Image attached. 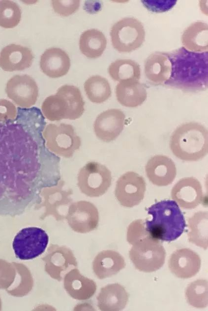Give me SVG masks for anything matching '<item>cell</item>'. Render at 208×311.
Returning <instances> with one entry per match:
<instances>
[{
    "label": "cell",
    "mask_w": 208,
    "mask_h": 311,
    "mask_svg": "<svg viewBox=\"0 0 208 311\" xmlns=\"http://www.w3.org/2000/svg\"><path fill=\"white\" fill-rule=\"evenodd\" d=\"M58 159L37 136L0 133V216L23 214L59 181Z\"/></svg>",
    "instance_id": "6da1fadb"
},
{
    "label": "cell",
    "mask_w": 208,
    "mask_h": 311,
    "mask_svg": "<svg viewBox=\"0 0 208 311\" xmlns=\"http://www.w3.org/2000/svg\"><path fill=\"white\" fill-rule=\"evenodd\" d=\"M172 66L168 87L185 92L205 90L208 81V52H193L183 47L167 52Z\"/></svg>",
    "instance_id": "7a4b0ae2"
},
{
    "label": "cell",
    "mask_w": 208,
    "mask_h": 311,
    "mask_svg": "<svg viewBox=\"0 0 208 311\" xmlns=\"http://www.w3.org/2000/svg\"><path fill=\"white\" fill-rule=\"evenodd\" d=\"M145 171L149 180L154 185L165 186L174 181L177 169L175 163L164 155H155L147 162Z\"/></svg>",
    "instance_id": "e0dca14e"
},
{
    "label": "cell",
    "mask_w": 208,
    "mask_h": 311,
    "mask_svg": "<svg viewBox=\"0 0 208 311\" xmlns=\"http://www.w3.org/2000/svg\"><path fill=\"white\" fill-rule=\"evenodd\" d=\"M49 242L47 233L42 229L29 227L21 229L15 236L12 248L16 257L30 260L42 255Z\"/></svg>",
    "instance_id": "9c48e42d"
},
{
    "label": "cell",
    "mask_w": 208,
    "mask_h": 311,
    "mask_svg": "<svg viewBox=\"0 0 208 311\" xmlns=\"http://www.w3.org/2000/svg\"><path fill=\"white\" fill-rule=\"evenodd\" d=\"M108 71L111 78L119 82L126 80H139L141 77L139 64L130 59L115 60L110 64Z\"/></svg>",
    "instance_id": "f1b7e54d"
},
{
    "label": "cell",
    "mask_w": 208,
    "mask_h": 311,
    "mask_svg": "<svg viewBox=\"0 0 208 311\" xmlns=\"http://www.w3.org/2000/svg\"><path fill=\"white\" fill-rule=\"evenodd\" d=\"M34 55L28 47L11 44L0 52V67L5 71H22L30 67Z\"/></svg>",
    "instance_id": "d6986e66"
},
{
    "label": "cell",
    "mask_w": 208,
    "mask_h": 311,
    "mask_svg": "<svg viewBox=\"0 0 208 311\" xmlns=\"http://www.w3.org/2000/svg\"><path fill=\"white\" fill-rule=\"evenodd\" d=\"M170 147L174 155L182 160H199L208 154V130L197 122L182 124L172 134Z\"/></svg>",
    "instance_id": "277c9868"
},
{
    "label": "cell",
    "mask_w": 208,
    "mask_h": 311,
    "mask_svg": "<svg viewBox=\"0 0 208 311\" xmlns=\"http://www.w3.org/2000/svg\"><path fill=\"white\" fill-rule=\"evenodd\" d=\"M169 268L176 277L188 279L194 276L201 267L199 256L188 248L179 249L174 251L168 261Z\"/></svg>",
    "instance_id": "2e32d148"
},
{
    "label": "cell",
    "mask_w": 208,
    "mask_h": 311,
    "mask_svg": "<svg viewBox=\"0 0 208 311\" xmlns=\"http://www.w3.org/2000/svg\"><path fill=\"white\" fill-rule=\"evenodd\" d=\"M177 0H142L141 2L149 11L154 13H162L172 9Z\"/></svg>",
    "instance_id": "e575fe53"
},
{
    "label": "cell",
    "mask_w": 208,
    "mask_h": 311,
    "mask_svg": "<svg viewBox=\"0 0 208 311\" xmlns=\"http://www.w3.org/2000/svg\"><path fill=\"white\" fill-rule=\"evenodd\" d=\"M16 113V108L12 103L5 99H0V121L14 119Z\"/></svg>",
    "instance_id": "d590c367"
},
{
    "label": "cell",
    "mask_w": 208,
    "mask_h": 311,
    "mask_svg": "<svg viewBox=\"0 0 208 311\" xmlns=\"http://www.w3.org/2000/svg\"><path fill=\"white\" fill-rule=\"evenodd\" d=\"M171 69L167 52H155L151 53L145 62L146 77L154 85L164 84L170 77Z\"/></svg>",
    "instance_id": "7402d4cb"
},
{
    "label": "cell",
    "mask_w": 208,
    "mask_h": 311,
    "mask_svg": "<svg viewBox=\"0 0 208 311\" xmlns=\"http://www.w3.org/2000/svg\"><path fill=\"white\" fill-rule=\"evenodd\" d=\"M40 68L42 72L51 78H58L67 74L70 67L68 54L59 48L46 50L40 56Z\"/></svg>",
    "instance_id": "ffe728a7"
},
{
    "label": "cell",
    "mask_w": 208,
    "mask_h": 311,
    "mask_svg": "<svg viewBox=\"0 0 208 311\" xmlns=\"http://www.w3.org/2000/svg\"><path fill=\"white\" fill-rule=\"evenodd\" d=\"M110 170L104 165L96 162H89L80 171L78 181L80 184H87L88 191L86 193L91 197L103 195L111 183Z\"/></svg>",
    "instance_id": "7c38bea8"
},
{
    "label": "cell",
    "mask_w": 208,
    "mask_h": 311,
    "mask_svg": "<svg viewBox=\"0 0 208 311\" xmlns=\"http://www.w3.org/2000/svg\"><path fill=\"white\" fill-rule=\"evenodd\" d=\"M151 220H146V229L150 235L157 240L171 242L183 233L186 227L184 216L177 203L162 200L148 208Z\"/></svg>",
    "instance_id": "3957f363"
},
{
    "label": "cell",
    "mask_w": 208,
    "mask_h": 311,
    "mask_svg": "<svg viewBox=\"0 0 208 311\" xmlns=\"http://www.w3.org/2000/svg\"><path fill=\"white\" fill-rule=\"evenodd\" d=\"M43 136L51 152L65 157L72 156L81 145L80 137L70 124H49L45 127Z\"/></svg>",
    "instance_id": "ba28073f"
},
{
    "label": "cell",
    "mask_w": 208,
    "mask_h": 311,
    "mask_svg": "<svg viewBox=\"0 0 208 311\" xmlns=\"http://www.w3.org/2000/svg\"><path fill=\"white\" fill-rule=\"evenodd\" d=\"M123 257L118 252L107 250L99 252L92 262V269L97 278L103 279L118 273L125 266Z\"/></svg>",
    "instance_id": "603a6c76"
},
{
    "label": "cell",
    "mask_w": 208,
    "mask_h": 311,
    "mask_svg": "<svg viewBox=\"0 0 208 311\" xmlns=\"http://www.w3.org/2000/svg\"><path fill=\"white\" fill-rule=\"evenodd\" d=\"M66 218L73 230L78 233H86L97 227L99 213L93 204L81 201L70 206Z\"/></svg>",
    "instance_id": "4fadbf2b"
},
{
    "label": "cell",
    "mask_w": 208,
    "mask_h": 311,
    "mask_svg": "<svg viewBox=\"0 0 208 311\" xmlns=\"http://www.w3.org/2000/svg\"><path fill=\"white\" fill-rule=\"evenodd\" d=\"M145 222L138 219L132 222L128 226L127 232V240L130 244H133L138 239L148 234Z\"/></svg>",
    "instance_id": "836d02e7"
},
{
    "label": "cell",
    "mask_w": 208,
    "mask_h": 311,
    "mask_svg": "<svg viewBox=\"0 0 208 311\" xmlns=\"http://www.w3.org/2000/svg\"><path fill=\"white\" fill-rule=\"evenodd\" d=\"M22 12L19 5L10 0H0V26L11 28L17 26L21 19Z\"/></svg>",
    "instance_id": "1f68e13d"
},
{
    "label": "cell",
    "mask_w": 208,
    "mask_h": 311,
    "mask_svg": "<svg viewBox=\"0 0 208 311\" xmlns=\"http://www.w3.org/2000/svg\"><path fill=\"white\" fill-rule=\"evenodd\" d=\"M117 101L122 105L136 107L146 100L147 92L145 86L136 80H126L119 82L116 87Z\"/></svg>",
    "instance_id": "d4e9b609"
},
{
    "label": "cell",
    "mask_w": 208,
    "mask_h": 311,
    "mask_svg": "<svg viewBox=\"0 0 208 311\" xmlns=\"http://www.w3.org/2000/svg\"><path fill=\"white\" fill-rule=\"evenodd\" d=\"M185 296L187 302L197 308H204L208 305V282L199 279L190 283L187 287Z\"/></svg>",
    "instance_id": "4dcf8cb0"
},
{
    "label": "cell",
    "mask_w": 208,
    "mask_h": 311,
    "mask_svg": "<svg viewBox=\"0 0 208 311\" xmlns=\"http://www.w3.org/2000/svg\"><path fill=\"white\" fill-rule=\"evenodd\" d=\"M125 116L120 109H107L96 117L93 125L96 136L103 141L109 142L115 140L122 131Z\"/></svg>",
    "instance_id": "5bb4252c"
},
{
    "label": "cell",
    "mask_w": 208,
    "mask_h": 311,
    "mask_svg": "<svg viewBox=\"0 0 208 311\" xmlns=\"http://www.w3.org/2000/svg\"><path fill=\"white\" fill-rule=\"evenodd\" d=\"M47 258V271L59 281H61L70 270L77 267V261L72 251L65 246H53Z\"/></svg>",
    "instance_id": "ac0fdd59"
},
{
    "label": "cell",
    "mask_w": 208,
    "mask_h": 311,
    "mask_svg": "<svg viewBox=\"0 0 208 311\" xmlns=\"http://www.w3.org/2000/svg\"><path fill=\"white\" fill-rule=\"evenodd\" d=\"M128 298L125 288L118 283L102 287L96 297L97 306L102 311H121L125 307Z\"/></svg>",
    "instance_id": "cb8c5ba5"
},
{
    "label": "cell",
    "mask_w": 208,
    "mask_h": 311,
    "mask_svg": "<svg viewBox=\"0 0 208 311\" xmlns=\"http://www.w3.org/2000/svg\"><path fill=\"white\" fill-rule=\"evenodd\" d=\"M5 92L17 105L24 108L35 104L38 97V87L35 80L28 75H16L7 82Z\"/></svg>",
    "instance_id": "8fae6325"
},
{
    "label": "cell",
    "mask_w": 208,
    "mask_h": 311,
    "mask_svg": "<svg viewBox=\"0 0 208 311\" xmlns=\"http://www.w3.org/2000/svg\"><path fill=\"white\" fill-rule=\"evenodd\" d=\"M63 286L70 297L80 301L91 298L97 288L95 282L82 275L77 268L70 270L65 275Z\"/></svg>",
    "instance_id": "44dd1931"
},
{
    "label": "cell",
    "mask_w": 208,
    "mask_h": 311,
    "mask_svg": "<svg viewBox=\"0 0 208 311\" xmlns=\"http://www.w3.org/2000/svg\"><path fill=\"white\" fill-rule=\"evenodd\" d=\"M84 105L80 89L75 86L65 84L58 88L56 94L44 100L41 109L47 119L58 121L80 118L85 111Z\"/></svg>",
    "instance_id": "5b68a950"
},
{
    "label": "cell",
    "mask_w": 208,
    "mask_h": 311,
    "mask_svg": "<svg viewBox=\"0 0 208 311\" xmlns=\"http://www.w3.org/2000/svg\"><path fill=\"white\" fill-rule=\"evenodd\" d=\"M112 44L119 52H130L140 48L145 40L142 23L134 17H125L116 22L110 30Z\"/></svg>",
    "instance_id": "52a82bcc"
},
{
    "label": "cell",
    "mask_w": 208,
    "mask_h": 311,
    "mask_svg": "<svg viewBox=\"0 0 208 311\" xmlns=\"http://www.w3.org/2000/svg\"><path fill=\"white\" fill-rule=\"evenodd\" d=\"M189 241L204 249L208 248V212L199 211L188 219Z\"/></svg>",
    "instance_id": "83f0119b"
},
{
    "label": "cell",
    "mask_w": 208,
    "mask_h": 311,
    "mask_svg": "<svg viewBox=\"0 0 208 311\" xmlns=\"http://www.w3.org/2000/svg\"><path fill=\"white\" fill-rule=\"evenodd\" d=\"M107 46V39L103 33L92 28L84 31L79 39L81 52L89 58H97L103 53Z\"/></svg>",
    "instance_id": "4316f807"
},
{
    "label": "cell",
    "mask_w": 208,
    "mask_h": 311,
    "mask_svg": "<svg viewBox=\"0 0 208 311\" xmlns=\"http://www.w3.org/2000/svg\"><path fill=\"white\" fill-rule=\"evenodd\" d=\"M181 42L188 51L196 52L208 51V24L201 21L192 23L183 31Z\"/></svg>",
    "instance_id": "484cf974"
},
{
    "label": "cell",
    "mask_w": 208,
    "mask_h": 311,
    "mask_svg": "<svg viewBox=\"0 0 208 311\" xmlns=\"http://www.w3.org/2000/svg\"><path fill=\"white\" fill-rule=\"evenodd\" d=\"M129 256L135 268L144 272H152L164 264L166 251L161 242L148 234L133 244Z\"/></svg>",
    "instance_id": "8992f818"
},
{
    "label": "cell",
    "mask_w": 208,
    "mask_h": 311,
    "mask_svg": "<svg viewBox=\"0 0 208 311\" xmlns=\"http://www.w3.org/2000/svg\"><path fill=\"white\" fill-rule=\"evenodd\" d=\"M51 4L54 11L57 14L64 17L68 16L79 8V0H52Z\"/></svg>",
    "instance_id": "d6a6232c"
},
{
    "label": "cell",
    "mask_w": 208,
    "mask_h": 311,
    "mask_svg": "<svg viewBox=\"0 0 208 311\" xmlns=\"http://www.w3.org/2000/svg\"><path fill=\"white\" fill-rule=\"evenodd\" d=\"M171 197L182 208H194L202 203L204 199L201 183L192 177L182 178L173 186Z\"/></svg>",
    "instance_id": "9a60e30c"
},
{
    "label": "cell",
    "mask_w": 208,
    "mask_h": 311,
    "mask_svg": "<svg viewBox=\"0 0 208 311\" xmlns=\"http://www.w3.org/2000/svg\"><path fill=\"white\" fill-rule=\"evenodd\" d=\"M146 188L144 178L136 172L129 171L118 180L115 196L121 205L132 207L139 205L143 200Z\"/></svg>",
    "instance_id": "30bf717a"
},
{
    "label": "cell",
    "mask_w": 208,
    "mask_h": 311,
    "mask_svg": "<svg viewBox=\"0 0 208 311\" xmlns=\"http://www.w3.org/2000/svg\"><path fill=\"white\" fill-rule=\"evenodd\" d=\"M84 88L87 97L93 103L101 104L106 101L112 94L108 80L99 75L88 78L84 83Z\"/></svg>",
    "instance_id": "f546056e"
}]
</instances>
